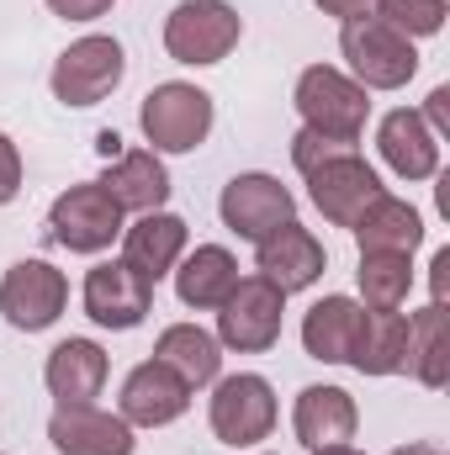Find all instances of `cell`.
<instances>
[{
    "mask_svg": "<svg viewBox=\"0 0 450 455\" xmlns=\"http://www.w3.org/2000/svg\"><path fill=\"white\" fill-rule=\"evenodd\" d=\"M313 455H360V451H350V445H334V451H313Z\"/></svg>",
    "mask_w": 450,
    "mask_h": 455,
    "instance_id": "cell-37",
    "label": "cell"
},
{
    "mask_svg": "<svg viewBox=\"0 0 450 455\" xmlns=\"http://www.w3.org/2000/svg\"><path fill=\"white\" fill-rule=\"evenodd\" d=\"M430 270H435V275H430V281H435V307H446V270H450V249H440V254H435V265H430Z\"/></svg>",
    "mask_w": 450,
    "mask_h": 455,
    "instance_id": "cell-34",
    "label": "cell"
},
{
    "mask_svg": "<svg viewBox=\"0 0 450 455\" xmlns=\"http://www.w3.org/2000/svg\"><path fill=\"white\" fill-rule=\"evenodd\" d=\"M43 376H48V392L59 397V408H85L107 387V349L96 339H64L48 355Z\"/></svg>",
    "mask_w": 450,
    "mask_h": 455,
    "instance_id": "cell-18",
    "label": "cell"
},
{
    "mask_svg": "<svg viewBox=\"0 0 450 455\" xmlns=\"http://www.w3.org/2000/svg\"><path fill=\"white\" fill-rule=\"evenodd\" d=\"M360 318H366V307L350 302V297H324V302H313L308 318H302V344H308V355L324 360V365H350Z\"/></svg>",
    "mask_w": 450,
    "mask_h": 455,
    "instance_id": "cell-21",
    "label": "cell"
},
{
    "mask_svg": "<svg viewBox=\"0 0 450 455\" xmlns=\"http://www.w3.org/2000/svg\"><path fill=\"white\" fill-rule=\"evenodd\" d=\"M419 116L430 122V132H435V138H446V132H450V85H435Z\"/></svg>",
    "mask_w": 450,
    "mask_h": 455,
    "instance_id": "cell-32",
    "label": "cell"
},
{
    "mask_svg": "<svg viewBox=\"0 0 450 455\" xmlns=\"http://www.w3.org/2000/svg\"><path fill=\"white\" fill-rule=\"evenodd\" d=\"M297 112H302V127H308V132L355 148L360 132H366L371 101H366V91H360L350 75H339L329 64H313V69H302V80H297Z\"/></svg>",
    "mask_w": 450,
    "mask_h": 455,
    "instance_id": "cell-2",
    "label": "cell"
},
{
    "mask_svg": "<svg viewBox=\"0 0 450 455\" xmlns=\"http://www.w3.org/2000/svg\"><path fill=\"white\" fill-rule=\"evenodd\" d=\"M48 233L69 254H101V249H112V238L122 233V207L96 180L91 186H69L53 202V212H48Z\"/></svg>",
    "mask_w": 450,
    "mask_h": 455,
    "instance_id": "cell-8",
    "label": "cell"
},
{
    "mask_svg": "<svg viewBox=\"0 0 450 455\" xmlns=\"http://www.w3.org/2000/svg\"><path fill=\"white\" fill-rule=\"evenodd\" d=\"M107 196H112L122 212H159L165 207V196H170V175H165V164H159V154L154 148H127V154H117V164L96 180Z\"/></svg>",
    "mask_w": 450,
    "mask_h": 455,
    "instance_id": "cell-20",
    "label": "cell"
},
{
    "mask_svg": "<svg viewBox=\"0 0 450 455\" xmlns=\"http://www.w3.org/2000/svg\"><path fill=\"white\" fill-rule=\"evenodd\" d=\"M122 69H127V59H122L117 37H80L53 64V96L64 107H96L122 85Z\"/></svg>",
    "mask_w": 450,
    "mask_h": 455,
    "instance_id": "cell-5",
    "label": "cell"
},
{
    "mask_svg": "<svg viewBox=\"0 0 450 455\" xmlns=\"http://www.w3.org/2000/svg\"><path fill=\"white\" fill-rule=\"evenodd\" d=\"M186 408H191V387H186L175 371H165L159 360H143V365L122 381V419L138 424V429L175 424Z\"/></svg>",
    "mask_w": 450,
    "mask_h": 455,
    "instance_id": "cell-14",
    "label": "cell"
},
{
    "mask_svg": "<svg viewBox=\"0 0 450 455\" xmlns=\"http://www.w3.org/2000/svg\"><path fill=\"white\" fill-rule=\"evenodd\" d=\"M360 297L371 313H398L414 291V265L408 254H360Z\"/></svg>",
    "mask_w": 450,
    "mask_h": 455,
    "instance_id": "cell-27",
    "label": "cell"
},
{
    "mask_svg": "<svg viewBox=\"0 0 450 455\" xmlns=\"http://www.w3.org/2000/svg\"><path fill=\"white\" fill-rule=\"evenodd\" d=\"M233 286H238V259L228 254L223 243H202V249L186 254V265L175 270L181 302H186V307H202V313H218Z\"/></svg>",
    "mask_w": 450,
    "mask_h": 455,
    "instance_id": "cell-23",
    "label": "cell"
},
{
    "mask_svg": "<svg viewBox=\"0 0 450 455\" xmlns=\"http://www.w3.org/2000/svg\"><path fill=\"white\" fill-rule=\"evenodd\" d=\"M48 440L59 455H133V424L101 408H59L48 419Z\"/></svg>",
    "mask_w": 450,
    "mask_h": 455,
    "instance_id": "cell-15",
    "label": "cell"
},
{
    "mask_svg": "<svg viewBox=\"0 0 450 455\" xmlns=\"http://www.w3.org/2000/svg\"><path fill=\"white\" fill-rule=\"evenodd\" d=\"M244 21L223 0H186L165 21V48L175 64H223L238 43Z\"/></svg>",
    "mask_w": 450,
    "mask_h": 455,
    "instance_id": "cell-4",
    "label": "cell"
},
{
    "mask_svg": "<svg viewBox=\"0 0 450 455\" xmlns=\"http://www.w3.org/2000/svg\"><path fill=\"white\" fill-rule=\"evenodd\" d=\"M308 191H313V207H318L334 228H355L360 212L382 196V180H376V170L350 148V154H334V159H324V164L308 170Z\"/></svg>",
    "mask_w": 450,
    "mask_h": 455,
    "instance_id": "cell-9",
    "label": "cell"
},
{
    "mask_svg": "<svg viewBox=\"0 0 450 455\" xmlns=\"http://www.w3.org/2000/svg\"><path fill=\"white\" fill-rule=\"evenodd\" d=\"M16 191H21V154H16V143L0 132V207L16 202Z\"/></svg>",
    "mask_w": 450,
    "mask_h": 455,
    "instance_id": "cell-30",
    "label": "cell"
},
{
    "mask_svg": "<svg viewBox=\"0 0 450 455\" xmlns=\"http://www.w3.org/2000/svg\"><path fill=\"white\" fill-rule=\"evenodd\" d=\"M64 302H69V281H64V270H53L48 259H21V265H11L5 281H0V313H5V323L21 329V334H37V329L59 323Z\"/></svg>",
    "mask_w": 450,
    "mask_h": 455,
    "instance_id": "cell-7",
    "label": "cell"
},
{
    "mask_svg": "<svg viewBox=\"0 0 450 455\" xmlns=\"http://www.w3.org/2000/svg\"><path fill=\"white\" fill-rule=\"evenodd\" d=\"M334 154H350V148H344V143H334V138H318V132H308V127H302V132L292 138V164H297L302 175H308L313 164L334 159Z\"/></svg>",
    "mask_w": 450,
    "mask_h": 455,
    "instance_id": "cell-29",
    "label": "cell"
},
{
    "mask_svg": "<svg viewBox=\"0 0 450 455\" xmlns=\"http://www.w3.org/2000/svg\"><path fill=\"white\" fill-rule=\"evenodd\" d=\"M339 48H344V59H350L360 91H398V85H408L414 69H419L414 43H408L403 32H392L387 21H376L371 11H366V16H350V21L339 27Z\"/></svg>",
    "mask_w": 450,
    "mask_h": 455,
    "instance_id": "cell-1",
    "label": "cell"
},
{
    "mask_svg": "<svg viewBox=\"0 0 450 455\" xmlns=\"http://www.w3.org/2000/svg\"><path fill=\"white\" fill-rule=\"evenodd\" d=\"M392 455H440L435 445H403V451H392Z\"/></svg>",
    "mask_w": 450,
    "mask_h": 455,
    "instance_id": "cell-36",
    "label": "cell"
},
{
    "mask_svg": "<svg viewBox=\"0 0 450 455\" xmlns=\"http://www.w3.org/2000/svg\"><path fill=\"white\" fill-rule=\"evenodd\" d=\"M371 5H376L371 16L387 21L392 32H403L408 43H414V37H435L450 16L446 0H371Z\"/></svg>",
    "mask_w": 450,
    "mask_h": 455,
    "instance_id": "cell-28",
    "label": "cell"
},
{
    "mask_svg": "<svg viewBox=\"0 0 450 455\" xmlns=\"http://www.w3.org/2000/svg\"><path fill=\"white\" fill-rule=\"evenodd\" d=\"M48 11L64 16V21H96V16L112 11V0H48Z\"/></svg>",
    "mask_w": 450,
    "mask_h": 455,
    "instance_id": "cell-31",
    "label": "cell"
},
{
    "mask_svg": "<svg viewBox=\"0 0 450 455\" xmlns=\"http://www.w3.org/2000/svg\"><path fill=\"white\" fill-rule=\"evenodd\" d=\"M218 212H223V228H233V233L249 238V243H260L265 233H276L281 223H292L297 202H292V191H286L276 175H233L223 186Z\"/></svg>",
    "mask_w": 450,
    "mask_h": 455,
    "instance_id": "cell-11",
    "label": "cell"
},
{
    "mask_svg": "<svg viewBox=\"0 0 450 455\" xmlns=\"http://www.w3.org/2000/svg\"><path fill=\"white\" fill-rule=\"evenodd\" d=\"M376 148L382 159L403 175V180H430L440 170V138L430 132V122L408 107L382 116V132H376Z\"/></svg>",
    "mask_w": 450,
    "mask_h": 455,
    "instance_id": "cell-17",
    "label": "cell"
},
{
    "mask_svg": "<svg viewBox=\"0 0 450 455\" xmlns=\"http://www.w3.org/2000/svg\"><path fill=\"white\" fill-rule=\"evenodd\" d=\"M96 143H101V154H122V138H117V132H101Z\"/></svg>",
    "mask_w": 450,
    "mask_h": 455,
    "instance_id": "cell-35",
    "label": "cell"
},
{
    "mask_svg": "<svg viewBox=\"0 0 450 455\" xmlns=\"http://www.w3.org/2000/svg\"><path fill=\"white\" fill-rule=\"evenodd\" d=\"M324 16H339V21H350V16H366L371 11V0H313Z\"/></svg>",
    "mask_w": 450,
    "mask_h": 455,
    "instance_id": "cell-33",
    "label": "cell"
},
{
    "mask_svg": "<svg viewBox=\"0 0 450 455\" xmlns=\"http://www.w3.org/2000/svg\"><path fill=\"white\" fill-rule=\"evenodd\" d=\"M154 307V286L122 265V259H107L85 275V313L101 323V329H138Z\"/></svg>",
    "mask_w": 450,
    "mask_h": 455,
    "instance_id": "cell-13",
    "label": "cell"
},
{
    "mask_svg": "<svg viewBox=\"0 0 450 455\" xmlns=\"http://www.w3.org/2000/svg\"><path fill=\"white\" fill-rule=\"evenodd\" d=\"M403 371H414L424 387H446L450 376V318L446 307H424L408 318V355H403Z\"/></svg>",
    "mask_w": 450,
    "mask_h": 455,
    "instance_id": "cell-26",
    "label": "cell"
},
{
    "mask_svg": "<svg viewBox=\"0 0 450 455\" xmlns=\"http://www.w3.org/2000/svg\"><path fill=\"white\" fill-rule=\"evenodd\" d=\"M281 313H286V297L270 281L249 275V281H238L228 291V302L218 307V339L228 349H238V355H260V349H270L281 339Z\"/></svg>",
    "mask_w": 450,
    "mask_h": 455,
    "instance_id": "cell-6",
    "label": "cell"
},
{
    "mask_svg": "<svg viewBox=\"0 0 450 455\" xmlns=\"http://www.w3.org/2000/svg\"><path fill=\"white\" fill-rule=\"evenodd\" d=\"M254 265H260V281H270L281 297H292V291L313 286L329 259H324V243L292 218V223H281L276 233H265L254 243Z\"/></svg>",
    "mask_w": 450,
    "mask_h": 455,
    "instance_id": "cell-12",
    "label": "cell"
},
{
    "mask_svg": "<svg viewBox=\"0 0 450 455\" xmlns=\"http://www.w3.org/2000/svg\"><path fill=\"white\" fill-rule=\"evenodd\" d=\"M355 243H360V254H414V249L424 243V218H419L408 202H398V196L382 191V196L360 212Z\"/></svg>",
    "mask_w": 450,
    "mask_h": 455,
    "instance_id": "cell-22",
    "label": "cell"
},
{
    "mask_svg": "<svg viewBox=\"0 0 450 455\" xmlns=\"http://www.w3.org/2000/svg\"><path fill=\"white\" fill-rule=\"evenodd\" d=\"M138 122H143V138L154 143V154H191L213 132V96L197 85H181V80L154 85L143 96Z\"/></svg>",
    "mask_w": 450,
    "mask_h": 455,
    "instance_id": "cell-3",
    "label": "cell"
},
{
    "mask_svg": "<svg viewBox=\"0 0 450 455\" xmlns=\"http://www.w3.org/2000/svg\"><path fill=\"white\" fill-rule=\"evenodd\" d=\"M276 429V392L265 376H228L213 392V435L223 445H254Z\"/></svg>",
    "mask_w": 450,
    "mask_h": 455,
    "instance_id": "cell-10",
    "label": "cell"
},
{
    "mask_svg": "<svg viewBox=\"0 0 450 455\" xmlns=\"http://www.w3.org/2000/svg\"><path fill=\"white\" fill-rule=\"evenodd\" d=\"M154 360H159L165 371H175L191 392L207 387V381H218V365H223L218 339H213L207 329H197V323H175V329H165L159 344H154Z\"/></svg>",
    "mask_w": 450,
    "mask_h": 455,
    "instance_id": "cell-24",
    "label": "cell"
},
{
    "mask_svg": "<svg viewBox=\"0 0 450 455\" xmlns=\"http://www.w3.org/2000/svg\"><path fill=\"white\" fill-rule=\"evenodd\" d=\"M186 249V223L175 212H143L133 228H122V265H133L149 286L175 270Z\"/></svg>",
    "mask_w": 450,
    "mask_h": 455,
    "instance_id": "cell-19",
    "label": "cell"
},
{
    "mask_svg": "<svg viewBox=\"0 0 450 455\" xmlns=\"http://www.w3.org/2000/svg\"><path fill=\"white\" fill-rule=\"evenodd\" d=\"M403 355H408V318L403 313H371L366 307L350 365L360 376H392V371H403Z\"/></svg>",
    "mask_w": 450,
    "mask_h": 455,
    "instance_id": "cell-25",
    "label": "cell"
},
{
    "mask_svg": "<svg viewBox=\"0 0 450 455\" xmlns=\"http://www.w3.org/2000/svg\"><path fill=\"white\" fill-rule=\"evenodd\" d=\"M355 397L344 387H308L297 397V413H292V429L308 451H334V445H350L355 440Z\"/></svg>",
    "mask_w": 450,
    "mask_h": 455,
    "instance_id": "cell-16",
    "label": "cell"
}]
</instances>
